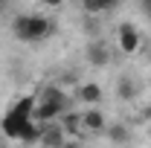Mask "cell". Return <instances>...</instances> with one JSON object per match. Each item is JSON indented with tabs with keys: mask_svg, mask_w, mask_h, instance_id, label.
<instances>
[{
	"mask_svg": "<svg viewBox=\"0 0 151 148\" xmlns=\"http://www.w3.org/2000/svg\"><path fill=\"white\" fill-rule=\"evenodd\" d=\"M32 113H35V99L32 96H23L20 102H15L6 116H3V122H0V128L6 137H12V139H20V134L32 125Z\"/></svg>",
	"mask_w": 151,
	"mask_h": 148,
	"instance_id": "1",
	"label": "cell"
},
{
	"mask_svg": "<svg viewBox=\"0 0 151 148\" xmlns=\"http://www.w3.org/2000/svg\"><path fill=\"white\" fill-rule=\"evenodd\" d=\"M70 113V99L61 87H47L44 96H41V105H35V113H32V122L35 125H44V122H52L55 116H64Z\"/></svg>",
	"mask_w": 151,
	"mask_h": 148,
	"instance_id": "2",
	"label": "cell"
},
{
	"mask_svg": "<svg viewBox=\"0 0 151 148\" xmlns=\"http://www.w3.org/2000/svg\"><path fill=\"white\" fill-rule=\"evenodd\" d=\"M12 32L23 44H35V41H44L52 32V20L44 18V15H18L12 20Z\"/></svg>",
	"mask_w": 151,
	"mask_h": 148,
	"instance_id": "3",
	"label": "cell"
},
{
	"mask_svg": "<svg viewBox=\"0 0 151 148\" xmlns=\"http://www.w3.org/2000/svg\"><path fill=\"white\" fill-rule=\"evenodd\" d=\"M119 47L125 55H134L139 50V32L134 29L131 23H119Z\"/></svg>",
	"mask_w": 151,
	"mask_h": 148,
	"instance_id": "4",
	"label": "cell"
},
{
	"mask_svg": "<svg viewBox=\"0 0 151 148\" xmlns=\"http://www.w3.org/2000/svg\"><path fill=\"white\" fill-rule=\"evenodd\" d=\"M87 61H90L93 67L111 64V50H108V44H105V41H90V44H87Z\"/></svg>",
	"mask_w": 151,
	"mask_h": 148,
	"instance_id": "5",
	"label": "cell"
},
{
	"mask_svg": "<svg viewBox=\"0 0 151 148\" xmlns=\"http://www.w3.org/2000/svg\"><path fill=\"white\" fill-rule=\"evenodd\" d=\"M81 128L93 131V134H102V131H105V113L99 111V108L84 111V113H81Z\"/></svg>",
	"mask_w": 151,
	"mask_h": 148,
	"instance_id": "6",
	"label": "cell"
},
{
	"mask_svg": "<svg viewBox=\"0 0 151 148\" xmlns=\"http://www.w3.org/2000/svg\"><path fill=\"white\" fill-rule=\"evenodd\" d=\"M67 134H64V128L61 125H52V128H44V137H41V142L47 148H64L67 145V139H64Z\"/></svg>",
	"mask_w": 151,
	"mask_h": 148,
	"instance_id": "7",
	"label": "cell"
},
{
	"mask_svg": "<svg viewBox=\"0 0 151 148\" xmlns=\"http://www.w3.org/2000/svg\"><path fill=\"white\" fill-rule=\"evenodd\" d=\"M116 93H119V99H125V102H131L134 96H137V81L134 78H128V75H122L119 81H116Z\"/></svg>",
	"mask_w": 151,
	"mask_h": 148,
	"instance_id": "8",
	"label": "cell"
},
{
	"mask_svg": "<svg viewBox=\"0 0 151 148\" xmlns=\"http://www.w3.org/2000/svg\"><path fill=\"white\" fill-rule=\"evenodd\" d=\"M78 99L87 102V105H99L102 102V87L99 84H81L78 87Z\"/></svg>",
	"mask_w": 151,
	"mask_h": 148,
	"instance_id": "9",
	"label": "cell"
},
{
	"mask_svg": "<svg viewBox=\"0 0 151 148\" xmlns=\"http://www.w3.org/2000/svg\"><path fill=\"white\" fill-rule=\"evenodd\" d=\"M61 128H64V134L67 137H78V131H81V113H64V122H61Z\"/></svg>",
	"mask_w": 151,
	"mask_h": 148,
	"instance_id": "10",
	"label": "cell"
},
{
	"mask_svg": "<svg viewBox=\"0 0 151 148\" xmlns=\"http://www.w3.org/2000/svg\"><path fill=\"white\" fill-rule=\"evenodd\" d=\"M87 15H102V12H111L113 9V0H84L81 3Z\"/></svg>",
	"mask_w": 151,
	"mask_h": 148,
	"instance_id": "11",
	"label": "cell"
},
{
	"mask_svg": "<svg viewBox=\"0 0 151 148\" xmlns=\"http://www.w3.org/2000/svg\"><path fill=\"white\" fill-rule=\"evenodd\" d=\"M41 137H44V128L32 122L29 128H26L23 134H20V142H23V145H35V142H41Z\"/></svg>",
	"mask_w": 151,
	"mask_h": 148,
	"instance_id": "12",
	"label": "cell"
},
{
	"mask_svg": "<svg viewBox=\"0 0 151 148\" xmlns=\"http://www.w3.org/2000/svg\"><path fill=\"white\" fill-rule=\"evenodd\" d=\"M105 131H108V139H111V142H116V145L128 142V137H131V131L125 128V125H111V128H105Z\"/></svg>",
	"mask_w": 151,
	"mask_h": 148,
	"instance_id": "13",
	"label": "cell"
},
{
	"mask_svg": "<svg viewBox=\"0 0 151 148\" xmlns=\"http://www.w3.org/2000/svg\"><path fill=\"white\" fill-rule=\"evenodd\" d=\"M148 9H151V3H148Z\"/></svg>",
	"mask_w": 151,
	"mask_h": 148,
	"instance_id": "14",
	"label": "cell"
}]
</instances>
